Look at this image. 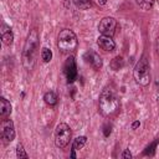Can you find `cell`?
<instances>
[{
  "instance_id": "1",
  "label": "cell",
  "mask_w": 159,
  "mask_h": 159,
  "mask_svg": "<svg viewBox=\"0 0 159 159\" xmlns=\"http://www.w3.org/2000/svg\"><path fill=\"white\" fill-rule=\"evenodd\" d=\"M39 56V34L36 29H32L26 39L22 50V65L26 71L34 70Z\"/></svg>"
},
{
  "instance_id": "2",
  "label": "cell",
  "mask_w": 159,
  "mask_h": 159,
  "mask_svg": "<svg viewBox=\"0 0 159 159\" xmlns=\"http://www.w3.org/2000/svg\"><path fill=\"white\" fill-rule=\"evenodd\" d=\"M119 108V99L112 88H104L98 99V109L102 116L111 117L117 113Z\"/></svg>"
},
{
  "instance_id": "3",
  "label": "cell",
  "mask_w": 159,
  "mask_h": 159,
  "mask_svg": "<svg viewBox=\"0 0 159 159\" xmlns=\"http://www.w3.org/2000/svg\"><path fill=\"white\" fill-rule=\"evenodd\" d=\"M78 46V40L76 34L70 29H63L57 36V47L62 53H72Z\"/></svg>"
},
{
  "instance_id": "4",
  "label": "cell",
  "mask_w": 159,
  "mask_h": 159,
  "mask_svg": "<svg viewBox=\"0 0 159 159\" xmlns=\"http://www.w3.org/2000/svg\"><path fill=\"white\" fill-rule=\"evenodd\" d=\"M133 77L134 81L139 84V86H148L150 82V68H149V62H148V57L145 55H143L139 61L135 63L134 70H133Z\"/></svg>"
},
{
  "instance_id": "5",
  "label": "cell",
  "mask_w": 159,
  "mask_h": 159,
  "mask_svg": "<svg viewBox=\"0 0 159 159\" xmlns=\"http://www.w3.org/2000/svg\"><path fill=\"white\" fill-rule=\"evenodd\" d=\"M72 137V130L68 124L66 123H58L55 129V144L57 148L63 149L68 145Z\"/></svg>"
},
{
  "instance_id": "6",
  "label": "cell",
  "mask_w": 159,
  "mask_h": 159,
  "mask_svg": "<svg viewBox=\"0 0 159 159\" xmlns=\"http://www.w3.org/2000/svg\"><path fill=\"white\" fill-rule=\"evenodd\" d=\"M0 137L4 144H7L15 138V128L11 119H2L0 124Z\"/></svg>"
},
{
  "instance_id": "7",
  "label": "cell",
  "mask_w": 159,
  "mask_h": 159,
  "mask_svg": "<svg viewBox=\"0 0 159 159\" xmlns=\"http://www.w3.org/2000/svg\"><path fill=\"white\" fill-rule=\"evenodd\" d=\"M63 73L68 83H72L77 78V65L73 56H68L63 65Z\"/></svg>"
},
{
  "instance_id": "8",
  "label": "cell",
  "mask_w": 159,
  "mask_h": 159,
  "mask_svg": "<svg viewBox=\"0 0 159 159\" xmlns=\"http://www.w3.org/2000/svg\"><path fill=\"white\" fill-rule=\"evenodd\" d=\"M116 27H117V20L112 16H106L99 21L98 31L102 35L113 36V34L116 32Z\"/></svg>"
},
{
  "instance_id": "9",
  "label": "cell",
  "mask_w": 159,
  "mask_h": 159,
  "mask_svg": "<svg viewBox=\"0 0 159 159\" xmlns=\"http://www.w3.org/2000/svg\"><path fill=\"white\" fill-rule=\"evenodd\" d=\"M84 60H86V62H88L94 70H99L102 66H103V61H102V57L97 53V52H94V51H92V50H89V51H87L86 53H84Z\"/></svg>"
},
{
  "instance_id": "10",
  "label": "cell",
  "mask_w": 159,
  "mask_h": 159,
  "mask_svg": "<svg viewBox=\"0 0 159 159\" xmlns=\"http://www.w3.org/2000/svg\"><path fill=\"white\" fill-rule=\"evenodd\" d=\"M97 45L99 46L101 50L103 51H113L116 48V42L112 40V36H107V35H101L97 39Z\"/></svg>"
},
{
  "instance_id": "11",
  "label": "cell",
  "mask_w": 159,
  "mask_h": 159,
  "mask_svg": "<svg viewBox=\"0 0 159 159\" xmlns=\"http://www.w3.org/2000/svg\"><path fill=\"white\" fill-rule=\"evenodd\" d=\"M0 34H1V40H2L4 45H6V46L12 45V42H14V34H12V30H11V27L9 25L1 24Z\"/></svg>"
},
{
  "instance_id": "12",
  "label": "cell",
  "mask_w": 159,
  "mask_h": 159,
  "mask_svg": "<svg viewBox=\"0 0 159 159\" xmlns=\"http://www.w3.org/2000/svg\"><path fill=\"white\" fill-rule=\"evenodd\" d=\"M11 109H12L11 103H10L6 98L1 97V98H0V116H1L2 118L9 117L10 113H11Z\"/></svg>"
},
{
  "instance_id": "13",
  "label": "cell",
  "mask_w": 159,
  "mask_h": 159,
  "mask_svg": "<svg viewBox=\"0 0 159 159\" xmlns=\"http://www.w3.org/2000/svg\"><path fill=\"white\" fill-rule=\"evenodd\" d=\"M57 94L53 92V91H48V92H46L45 94H43V101H45V103L47 104V106H50V107H53V106H56V103H57Z\"/></svg>"
},
{
  "instance_id": "14",
  "label": "cell",
  "mask_w": 159,
  "mask_h": 159,
  "mask_svg": "<svg viewBox=\"0 0 159 159\" xmlns=\"http://www.w3.org/2000/svg\"><path fill=\"white\" fill-rule=\"evenodd\" d=\"M87 143V138L84 135H81V137H77L76 139H73V143H72V149L73 150H80L82 149Z\"/></svg>"
},
{
  "instance_id": "15",
  "label": "cell",
  "mask_w": 159,
  "mask_h": 159,
  "mask_svg": "<svg viewBox=\"0 0 159 159\" xmlns=\"http://www.w3.org/2000/svg\"><path fill=\"white\" fill-rule=\"evenodd\" d=\"M124 66V60L120 56H116L112 61H111V68L113 71H118Z\"/></svg>"
},
{
  "instance_id": "16",
  "label": "cell",
  "mask_w": 159,
  "mask_h": 159,
  "mask_svg": "<svg viewBox=\"0 0 159 159\" xmlns=\"http://www.w3.org/2000/svg\"><path fill=\"white\" fill-rule=\"evenodd\" d=\"M154 1L155 0H137V4L138 6L142 9V10H150L154 5Z\"/></svg>"
},
{
  "instance_id": "17",
  "label": "cell",
  "mask_w": 159,
  "mask_h": 159,
  "mask_svg": "<svg viewBox=\"0 0 159 159\" xmlns=\"http://www.w3.org/2000/svg\"><path fill=\"white\" fill-rule=\"evenodd\" d=\"M73 2L80 10H87L92 6L91 0H73Z\"/></svg>"
},
{
  "instance_id": "18",
  "label": "cell",
  "mask_w": 159,
  "mask_h": 159,
  "mask_svg": "<svg viewBox=\"0 0 159 159\" xmlns=\"http://www.w3.org/2000/svg\"><path fill=\"white\" fill-rule=\"evenodd\" d=\"M41 58H42V61L45 63L50 62L51 58H52V51L50 48H47V47H42V50H41Z\"/></svg>"
},
{
  "instance_id": "19",
  "label": "cell",
  "mask_w": 159,
  "mask_h": 159,
  "mask_svg": "<svg viewBox=\"0 0 159 159\" xmlns=\"http://www.w3.org/2000/svg\"><path fill=\"white\" fill-rule=\"evenodd\" d=\"M16 157L20 158V159H27V158H29V155H27V153L25 152L24 145H22L21 143H19V144L16 145Z\"/></svg>"
},
{
  "instance_id": "20",
  "label": "cell",
  "mask_w": 159,
  "mask_h": 159,
  "mask_svg": "<svg viewBox=\"0 0 159 159\" xmlns=\"http://www.w3.org/2000/svg\"><path fill=\"white\" fill-rule=\"evenodd\" d=\"M159 143V139H155L150 145H148L144 150V155H154V152H155V148H157V144Z\"/></svg>"
},
{
  "instance_id": "21",
  "label": "cell",
  "mask_w": 159,
  "mask_h": 159,
  "mask_svg": "<svg viewBox=\"0 0 159 159\" xmlns=\"http://www.w3.org/2000/svg\"><path fill=\"white\" fill-rule=\"evenodd\" d=\"M111 133H112V124L111 123H106L103 125V135L107 138V137H109Z\"/></svg>"
},
{
  "instance_id": "22",
  "label": "cell",
  "mask_w": 159,
  "mask_h": 159,
  "mask_svg": "<svg viewBox=\"0 0 159 159\" xmlns=\"http://www.w3.org/2000/svg\"><path fill=\"white\" fill-rule=\"evenodd\" d=\"M122 158H124V159H129V158H132L133 155H132V153L129 152V149H125L123 153H122V155H120Z\"/></svg>"
},
{
  "instance_id": "23",
  "label": "cell",
  "mask_w": 159,
  "mask_h": 159,
  "mask_svg": "<svg viewBox=\"0 0 159 159\" xmlns=\"http://www.w3.org/2000/svg\"><path fill=\"white\" fill-rule=\"evenodd\" d=\"M139 125H140V122H139V120H135V122H133V123H132L130 128H132V129H137Z\"/></svg>"
},
{
  "instance_id": "24",
  "label": "cell",
  "mask_w": 159,
  "mask_h": 159,
  "mask_svg": "<svg viewBox=\"0 0 159 159\" xmlns=\"http://www.w3.org/2000/svg\"><path fill=\"white\" fill-rule=\"evenodd\" d=\"M106 2H107V0H98V4L99 5H104Z\"/></svg>"
},
{
  "instance_id": "25",
  "label": "cell",
  "mask_w": 159,
  "mask_h": 159,
  "mask_svg": "<svg viewBox=\"0 0 159 159\" xmlns=\"http://www.w3.org/2000/svg\"><path fill=\"white\" fill-rule=\"evenodd\" d=\"M71 158H76V154H75V150L72 149V152H71Z\"/></svg>"
},
{
  "instance_id": "26",
  "label": "cell",
  "mask_w": 159,
  "mask_h": 159,
  "mask_svg": "<svg viewBox=\"0 0 159 159\" xmlns=\"http://www.w3.org/2000/svg\"><path fill=\"white\" fill-rule=\"evenodd\" d=\"M157 2H158V4H159V0H157Z\"/></svg>"
}]
</instances>
